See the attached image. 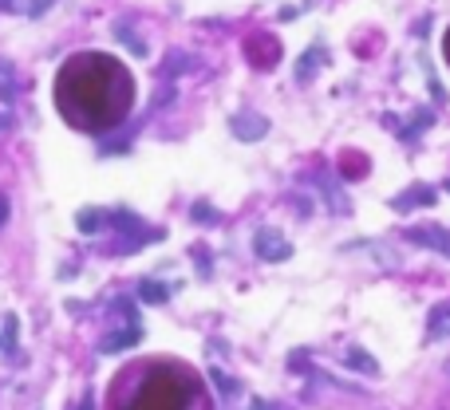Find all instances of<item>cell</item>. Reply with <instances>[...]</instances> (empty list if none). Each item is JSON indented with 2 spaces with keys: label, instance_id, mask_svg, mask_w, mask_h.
Instances as JSON below:
<instances>
[{
  "label": "cell",
  "instance_id": "obj_8",
  "mask_svg": "<svg viewBox=\"0 0 450 410\" xmlns=\"http://www.w3.org/2000/svg\"><path fill=\"white\" fill-rule=\"evenodd\" d=\"M419 202L431 205V202H435V193H431V190H411L407 197H399V202H395V209H411V205H419Z\"/></svg>",
  "mask_w": 450,
  "mask_h": 410
},
{
  "label": "cell",
  "instance_id": "obj_12",
  "mask_svg": "<svg viewBox=\"0 0 450 410\" xmlns=\"http://www.w3.org/2000/svg\"><path fill=\"white\" fill-rule=\"evenodd\" d=\"M0 95L13 99V75H8V67H4V63H0Z\"/></svg>",
  "mask_w": 450,
  "mask_h": 410
},
{
  "label": "cell",
  "instance_id": "obj_10",
  "mask_svg": "<svg viewBox=\"0 0 450 410\" xmlns=\"http://www.w3.org/2000/svg\"><path fill=\"white\" fill-rule=\"evenodd\" d=\"M348 363H352V367H364L367 375H376V359H371V355H364L360 347H352V351H348Z\"/></svg>",
  "mask_w": 450,
  "mask_h": 410
},
{
  "label": "cell",
  "instance_id": "obj_6",
  "mask_svg": "<svg viewBox=\"0 0 450 410\" xmlns=\"http://www.w3.org/2000/svg\"><path fill=\"white\" fill-rule=\"evenodd\" d=\"M138 336H143V331H138V324L131 320V324L122 327V331H111V336L103 339V351H122V347H131Z\"/></svg>",
  "mask_w": 450,
  "mask_h": 410
},
{
  "label": "cell",
  "instance_id": "obj_9",
  "mask_svg": "<svg viewBox=\"0 0 450 410\" xmlns=\"http://www.w3.org/2000/svg\"><path fill=\"white\" fill-rule=\"evenodd\" d=\"M138 296H143V300H150V304H162V300H166V288H162V284H154V280H146V284H138Z\"/></svg>",
  "mask_w": 450,
  "mask_h": 410
},
{
  "label": "cell",
  "instance_id": "obj_5",
  "mask_svg": "<svg viewBox=\"0 0 450 410\" xmlns=\"http://www.w3.org/2000/svg\"><path fill=\"white\" fill-rule=\"evenodd\" d=\"M407 237H411V241H423V245H431V249H438V253L450 256V233H442V229H411Z\"/></svg>",
  "mask_w": 450,
  "mask_h": 410
},
{
  "label": "cell",
  "instance_id": "obj_14",
  "mask_svg": "<svg viewBox=\"0 0 450 410\" xmlns=\"http://www.w3.org/2000/svg\"><path fill=\"white\" fill-rule=\"evenodd\" d=\"M44 8H48V0H28V13H32V16H40Z\"/></svg>",
  "mask_w": 450,
  "mask_h": 410
},
{
  "label": "cell",
  "instance_id": "obj_13",
  "mask_svg": "<svg viewBox=\"0 0 450 410\" xmlns=\"http://www.w3.org/2000/svg\"><path fill=\"white\" fill-rule=\"evenodd\" d=\"M209 375H214V383H218L221 391H237V383H233V379H225L221 371H209Z\"/></svg>",
  "mask_w": 450,
  "mask_h": 410
},
{
  "label": "cell",
  "instance_id": "obj_2",
  "mask_svg": "<svg viewBox=\"0 0 450 410\" xmlns=\"http://www.w3.org/2000/svg\"><path fill=\"white\" fill-rule=\"evenodd\" d=\"M60 107L83 131H107L131 107V75L107 56L72 60L60 75Z\"/></svg>",
  "mask_w": 450,
  "mask_h": 410
},
{
  "label": "cell",
  "instance_id": "obj_3",
  "mask_svg": "<svg viewBox=\"0 0 450 410\" xmlns=\"http://www.w3.org/2000/svg\"><path fill=\"white\" fill-rule=\"evenodd\" d=\"M257 256H261V261H284V256H292V245L284 241L280 233L261 229L257 233Z\"/></svg>",
  "mask_w": 450,
  "mask_h": 410
},
{
  "label": "cell",
  "instance_id": "obj_15",
  "mask_svg": "<svg viewBox=\"0 0 450 410\" xmlns=\"http://www.w3.org/2000/svg\"><path fill=\"white\" fill-rule=\"evenodd\" d=\"M4 218H8V202L0 197V225H4Z\"/></svg>",
  "mask_w": 450,
  "mask_h": 410
},
{
  "label": "cell",
  "instance_id": "obj_11",
  "mask_svg": "<svg viewBox=\"0 0 450 410\" xmlns=\"http://www.w3.org/2000/svg\"><path fill=\"white\" fill-rule=\"evenodd\" d=\"M99 225H103V213H95V209H87V213H79V229H83V233H95Z\"/></svg>",
  "mask_w": 450,
  "mask_h": 410
},
{
  "label": "cell",
  "instance_id": "obj_4",
  "mask_svg": "<svg viewBox=\"0 0 450 410\" xmlns=\"http://www.w3.org/2000/svg\"><path fill=\"white\" fill-rule=\"evenodd\" d=\"M450 336V304H438L426 320V339H447Z\"/></svg>",
  "mask_w": 450,
  "mask_h": 410
},
{
  "label": "cell",
  "instance_id": "obj_16",
  "mask_svg": "<svg viewBox=\"0 0 450 410\" xmlns=\"http://www.w3.org/2000/svg\"><path fill=\"white\" fill-rule=\"evenodd\" d=\"M447 60H450V36H447Z\"/></svg>",
  "mask_w": 450,
  "mask_h": 410
},
{
  "label": "cell",
  "instance_id": "obj_1",
  "mask_svg": "<svg viewBox=\"0 0 450 410\" xmlns=\"http://www.w3.org/2000/svg\"><path fill=\"white\" fill-rule=\"evenodd\" d=\"M107 410H214V398L194 367L146 359L122 367L107 391Z\"/></svg>",
  "mask_w": 450,
  "mask_h": 410
},
{
  "label": "cell",
  "instance_id": "obj_7",
  "mask_svg": "<svg viewBox=\"0 0 450 410\" xmlns=\"http://www.w3.org/2000/svg\"><path fill=\"white\" fill-rule=\"evenodd\" d=\"M233 131L241 134V138H261L265 122L257 119V115H237V119H233Z\"/></svg>",
  "mask_w": 450,
  "mask_h": 410
}]
</instances>
